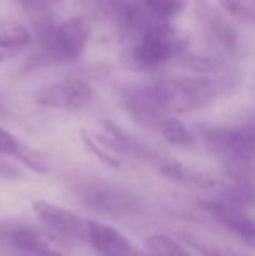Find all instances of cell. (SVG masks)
I'll list each match as a JSON object with an SVG mask.
<instances>
[{
    "instance_id": "obj_1",
    "label": "cell",
    "mask_w": 255,
    "mask_h": 256,
    "mask_svg": "<svg viewBox=\"0 0 255 256\" xmlns=\"http://www.w3.org/2000/svg\"><path fill=\"white\" fill-rule=\"evenodd\" d=\"M123 35V61L128 68L142 74L157 72L178 60L189 40L171 21L149 16L133 0L119 23Z\"/></svg>"
},
{
    "instance_id": "obj_2",
    "label": "cell",
    "mask_w": 255,
    "mask_h": 256,
    "mask_svg": "<svg viewBox=\"0 0 255 256\" xmlns=\"http://www.w3.org/2000/svg\"><path fill=\"white\" fill-rule=\"evenodd\" d=\"M236 84L229 72L191 74L150 82L149 91L159 110L166 115L191 114L208 106Z\"/></svg>"
},
{
    "instance_id": "obj_3",
    "label": "cell",
    "mask_w": 255,
    "mask_h": 256,
    "mask_svg": "<svg viewBox=\"0 0 255 256\" xmlns=\"http://www.w3.org/2000/svg\"><path fill=\"white\" fill-rule=\"evenodd\" d=\"M203 142L227 176L255 178V122L210 128L203 131Z\"/></svg>"
},
{
    "instance_id": "obj_4",
    "label": "cell",
    "mask_w": 255,
    "mask_h": 256,
    "mask_svg": "<svg viewBox=\"0 0 255 256\" xmlns=\"http://www.w3.org/2000/svg\"><path fill=\"white\" fill-rule=\"evenodd\" d=\"M93 35V23L88 16L75 14L58 24L42 26L39 54L42 63L68 64L84 54Z\"/></svg>"
},
{
    "instance_id": "obj_5",
    "label": "cell",
    "mask_w": 255,
    "mask_h": 256,
    "mask_svg": "<svg viewBox=\"0 0 255 256\" xmlns=\"http://www.w3.org/2000/svg\"><path fill=\"white\" fill-rule=\"evenodd\" d=\"M194 20L203 38L217 52L227 58L241 56V38L231 16L213 0H192Z\"/></svg>"
},
{
    "instance_id": "obj_6",
    "label": "cell",
    "mask_w": 255,
    "mask_h": 256,
    "mask_svg": "<svg viewBox=\"0 0 255 256\" xmlns=\"http://www.w3.org/2000/svg\"><path fill=\"white\" fill-rule=\"evenodd\" d=\"M95 100L93 86L86 78L68 75L39 88L34 92V103L46 110L81 112Z\"/></svg>"
},
{
    "instance_id": "obj_7",
    "label": "cell",
    "mask_w": 255,
    "mask_h": 256,
    "mask_svg": "<svg viewBox=\"0 0 255 256\" xmlns=\"http://www.w3.org/2000/svg\"><path fill=\"white\" fill-rule=\"evenodd\" d=\"M81 199L91 211L116 218L131 216L140 209V199L131 190L107 183L84 185L81 188Z\"/></svg>"
},
{
    "instance_id": "obj_8",
    "label": "cell",
    "mask_w": 255,
    "mask_h": 256,
    "mask_svg": "<svg viewBox=\"0 0 255 256\" xmlns=\"http://www.w3.org/2000/svg\"><path fill=\"white\" fill-rule=\"evenodd\" d=\"M32 209L39 222L44 225V228L58 239L72 240V242L88 240V222H82V218H79L75 212L68 211L58 204L49 202V200H34Z\"/></svg>"
},
{
    "instance_id": "obj_9",
    "label": "cell",
    "mask_w": 255,
    "mask_h": 256,
    "mask_svg": "<svg viewBox=\"0 0 255 256\" xmlns=\"http://www.w3.org/2000/svg\"><path fill=\"white\" fill-rule=\"evenodd\" d=\"M7 239L16 250L32 256H65L67 251L60 244L58 237L51 232H42L34 226H14Z\"/></svg>"
},
{
    "instance_id": "obj_10",
    "label": "cell",
    "mask_w": 255,
    "mask_h": 256,
    "mask_svg": "<svg viewBox=\"0 0 255 256\" xmlns=\"http://www.w3.org/2000/svg\"><path fill=\"white\" fill-rule=\"evenodd\" d=\"M88 242L100 256H140V251L114 226L102 222H88Z\"/></svg>"
},
{
    "instance_id": "obj_11",
    "label": "cell",
    "mask_w": 255,
    "mask_h": 256,
    "mask_svg": "<svg viewBox=\"0 0 255 256\" xmlns=\"http://www.w3.org/2000/svg\"><path fill=\"white\" fill-rule=\"evenodd\" d=\"M203 206L213 218H217L222 225L232 230V234H236L243 242L255 248V218L248 216L243 209L231 208L215 199L204 200Z\"/></svg>"
},
{
    "instance_id": "obj_12",
    "label": "cell",
    "mask_w": 255,
    "mask_h": 256,
    "mask_svg": "<svg viewBox=\"0 0 255 256\" xmlns=\"http://www.w3.org/2000/svg\"><path fill=\"white\" fill-rule=\"evenodd\" d=\"M156 131L166 140L170 145L180 146V148H191L196 143V136L180 118L175 115H164L157 124Z\"/></svg>"
},
{
    "instance_id": "obj_13",
    "label": "cell",
    "mask_w": 255,
    "mask_h": 256,
    "mask_svg": "<svg viewBox=\"0 0 255 256\" xmlns=\"http://www.w3.org/2000/svg\"><path fill=\"white\" fill-rule=\"evenodd\" d=\"M136 4L156 20L173 21L175 18L184 14L191 0H136Z\"/></svg>"
},
{
    "instance_id": "obj_14",
    "label": "cell",
    "mask_w": 255,
    "mask_h": 256,
    "mask_svg": "<svg viewBox=\"0 0 255 256\" xmlns=\"http://www.w3.org/2000/svg\"><path fill=\"white\" fill-rule=\"evenodd\" d=\"M81 140H82V143L88 146L89 152L93 155H96V157H98L102 162H105L107 166H112V168H121V166H123V157L114 152V150L100 138V134L96 131L82 129Z\"/></svg>"
},
{
    "instance_id": "obj_15",
    "label": "cell",
    "mask_w": 255,
    "mask_h": 256,
    "mask_svg": "<svg viewBox=\"0 0 255 256\" xmlns=\"http://www.w3.org/2000/svg\"><path fill=\"white\" fill-rule=\"evenodd\" d=\"M140 256H191L177 240L171 237L156 234V236L147 237L143 244V251H140Z\"/></svg>"
},
{
    "instance_id": "obj_16",
    "label": "cell",
    "mask_w": 255,
    "mask_h": 256,
    "mask_svg": "<svg viewBox=\"0 0 255 256\" xmlns=\"http://www.w3.org/2000/svg\"><path fill=\"white\" fill-rule=\"evenodd\" d=\"M0 42L27 51V48L32 42V34L20 21L4 20L0 21Z\"/></svg>"
},
{
    "instance_id": "obj_17",
    "label": "cell",
    "mask_w": 255,
    "mask_h": 256,
    "mask_svg": "<svg viewBox=\"0 0 255 256\" xmlns=\"http://www.w3.org/2000/svg\"><path fill=\"white\" fill-rule=\"evenodd\" d=\"M224 12L245 23H255V0H215Z\"/></svg>"
},
{
    "instance_id": "obj_18",
    "label": "cell",
    "mask_w": 255,
    "mask_h": 256,
    "mask_svg": "<svg viewBox=\"0 0 255 256\" xmlns=\"http://www.w3.org/2000/svg\"><path fill=\"white\" fill-rule=\"evenodd\" d=\"M30 150H32V146H28L27 143L18 140L13 132L7 131V129H4L2 126H0V154L11 155V157L25 162L28 154H30Z\"/></svg>"
},
{
    "instance_id": "obj_19",
    "label": "cell",
    "mask_w": 255,
    "mask_h": 256,
    "mask_svg": "<svg viewBox=\"0 0 255 256\" xmlns=\"http://www.w3.org/2000/svg\"><path fill=\"white\" fill-rule=\"evenodd\" d=\"M96 4L102 9V12H105L107 16H112L119 24L123 21V18L126 16L133 0H96Z\"/></svg>"
},
{
    "instance_id": "obj_20",
    "label": "cell",
    "mask_w": 255,
    "mask_h": 256,
    "mask_svg": "<svg viewBox=\"0 0 255 256\" xmlns=\"http://www.w3.org/2000/svg\"><path fill=\"white\" fill-rule=\"evenodd\" d=\"M184 240L187 244H191L192 248H196L197 251H201L203 254L206 256H239L232 251H227L225 248L218 246V244H211V242H206V240H201L197 237H192V236H184Z\"/></svg>"
},
{
    "instance_id": "obj_21",
    "label": "cell",
    "mask_w": 255,
    "mask_h": 256,
    "mask_svg": "<svg viewBox=\"0 0 255 256\" xmlns=\"http://www.w3.org/2000/svg\"><path fill=\"white\" fill-rule=\"evenodd\" d=\"M23 178V171L18 166L9 164L7 160L0 158V180L4 182H16V180Z\"/></svg>"
},
{
    "instance_id": "obj_22",
    "label": "cell",
    "mask_w": 255,
    "mask_h": 256,
    "mask_svg": "<svg viewBox=\"0 0 255 256\" xmlns=\"http://www.w3.org/2000/svg\"><path fill=\"white\" fill-rule=\"evenodd\" d=\"M25 51L20 48H14V46H7L4 42H0V66L9 61H13L14 58H18L20 54H23Z\"/></svg>"
},
{
    "instance_id": "obj_23",
    "label": "cell",
    "mask_w": 255,
    "mask_h": 256,
    "mask_svg": "<svg viewBox=\"0 0 255 256\" xmlns=\"http://www.w3.org/2000/svg\"><path fill=\"white\" fill-rule=\"evenodd\" d=\"M51 2H55V0H51Z\"/></svg>"
}]
</instances>
